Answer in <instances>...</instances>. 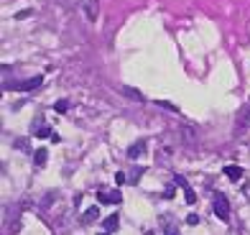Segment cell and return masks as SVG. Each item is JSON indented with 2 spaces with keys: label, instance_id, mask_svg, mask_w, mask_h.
Segmentation results:
<instances>
[{
  "label": "cell",
  "instance_id": "1",
  "mask_svg": "<svg viewBox=\"0 0 250 235\" xmlns=\"http://www.w3.org/2000/svg\"><path fill=\"white\" fill-rule=\"evenodd\" d=\"M212 210H214V215H217L222 222H230V202H227V197L225 194H214L212 199Z\"/></svg>",
  "mask_w": 250,
  "mask_h": 235
},
{
  "label": "cell",
  "instance_id": "2",
  "mask_svg": "<svg viewBox=\"0 0 250 235\" xmlns=\"http://www.w3.org/2000/svg\"><path fill=\"white\" fill-rule=\"evenodd\" d=\"M43 85V77L36 74V77H31V80L26 82H5V89H21V92H31V89H39Z\"/></svg>",
  "mask_w": 250,
  "mask_h": 235
},
{
  "label": "cell",
  "instance_id": "3",
  "mask_svg": "<svg viewBox=\"0 0 250 235\" xmlns=\"http://www.w3.org/2000/svg\"><path fill=\"white\" fill-rule=\"evenodd\" d=\"M31 136H33V138H49V136L54 138V130H51L49 123L43 120V115H39L36 120L31 123Z\"/></svg>",
  "mask_w": 250,
  "mask_h": 235
},
{
  "label": "cell",
  "instance_id": "4",
  "mask_svg": "<svg viewBox=\"0 0 250 235\" xmlns=\"http://www.w3.org/2000/svg\"><path fill=\"white\" fill-rule=\"evenodd\" d=\"M97 202L100 205H120L123 197H120L118 189H110V192H107V189H100V192H97Z\"/></svg>",
  "mask_w": 250,
  "mask_h": 235
},
{
  "label": "cell",
  "instance_id": "5",
  "mask_svg": "<svg viewBox=\"0 0 250 235\" xmlns=\"http://www.w3.org/2000/svg\"><path fill=\"white\" fill-rule=\"evenodd\" d=\"M158 222H161V230H164V235H181V230H179V222H176L171 215H161V217H158Z\"/></svg>",
  "mask_w": 250,
  "mask_h": 235
},
{
  "label": "cell",
  "instance_id": "6",
  "mask_svg": "<svg viewBox=\"0 0 250 235\" xmlns=\"http://www.w3.org/2000/svg\"><path fill=\"white\" fill-rule=\"evenodd\" d=\"M174 182H176V184H179L181 189H184V199H187V205H194L197 199H199L194 189H191V187L187 184V179H184V176H179V174H176V176H174Z\"/></svg>",
  "mask_w": 250,
  "mask_h": 235
},
{
  "label": "cell",
  "instance_id": "7",
  "mask_svg": "<svg viewBox=\"0 0 250 235\" xmlns=\"http://www.w3.org/2000/svg\"><path fill=\"white\" fill-rule=\"evenodd\" d=\"M148 151V141L146 138H141V141H135L133 146H128V159L130 161H135V159H141V156Z\"/></svg>",
  "mask_w": 250,
  "mask_h": 235
},
{
  "label": "cell",
  "instance_id": "8",
  "mask_svg": "<svg viewBox=\"0 0 250 235\" xmlns=\"http://www.w3.org/2000/svg\"><path fill=\"white\" fill-rule=\"evenodd\" d=\"M82 8H84V16H87L89 21H97V13H100L97 0H82Z\"/></svg>",
  "mask_w": 250,
  "mask_h": 235
},
{
  "label": "cell",
  "instance_id": "9",
  "mask_svg": "<svg viewBox=\"0 0 250 235\" xmlns=\"http://www.w3.org/2000/svg\"><path fill=\"white\" fill-rule=\"evenodd\" d=\"M222 174H225L227 179H230V182H240L245 171L240 169V166H235V164H232V166H225V169H222Z\"/></svg>",
  "mask_w": 250,
  "mask_h": 235
},
{
  "label": "cell",
  "instance_id": "10",
  "mask_svg": "<svg viewBox=\"0 0 250 235\" xmlns=\"http://www.w3.org/2000/svg\"><path fill=\"white\" fill-rule=\"evenodd\" d=\"M143 174H146V166H133V169L128 171V184L135 187V184L141 182V176H143Z\"/></svg>",
  "mask_w": 250,
  "mask_h": 235
},
{
  "label": "cell",
  "instance_id": "11",
  "mask_svg": "<svg viewBox=\"0 0 250 235\" xmlns=\"http://www.w3.org/2000/svg\"><path fill=\"white\" fill-rule=\"evenodd\" d=\"M100 217V210L97 207H89V210H84V215H82V225H92V222Z\"/></svg>",
  "mask_w": 250,
  "mask_h": 235
},
{
  "label": "cell",
  "instance_id": "12",
  "mask_svg": "<svg viewBox=\"0 0 250 235\" xmlns=\"http://www.w3.org/2000/svg\"><path fill=\"white\" fill-rule=\"evenodd\" d=\"M123 95L130 97V100H135V103H146V97H143L135 87H128V85H125V87H123Z\"/></svg>",
  "mask_w": 250,
  "mask_h": 235
},
{
  "label": "cell",
  "instance_id": "13",
  "mask_svg": "<svg viewBox=\"0 0 250 235\" xmlns=\"http://www.w3.org/2000/svg\"><path fill=\"white\" fill-rule=\"evenodd\" d=\"M46 161H49V151L46 149H39L36 153H33V164H36L39 169H41V166H46Z\"/></svg>",
  "mask_w": 250,
  "mask_h": 235
},
{
  "label": "cell",
  "instance_id": "14",
  "mask_svg": "<svg viewBox=\"0 0 250 235\" xmlns=\"http://www.w3.org/2000/svg\"><path fill=\"white\" fill-rule=\"evenodd\" d=\"M102 225H105V230L115 233V230H118V225H120V215H110L105 222H102Z\"/></svg>",
  "mask_w": 250,
  "mask_h": 235
},
{
  "label": "cell",
  "instance_id": "15",
  "mask_svg": "<svg viewBox=\"0 0 250 235\" xmlns=\"http://www.w3.org/2000/svg\"><path fill=\"white\" fill-rule=\"evenodd\" d=\"M156 105H158V107H164V110H171V113H179V107H176L174 103H168V100H158Z\"/></svg>",
  "mask_w": 250,
  "mask_h": 235
},
{
  "label": "cell",
  "instance_id": "16",
  "mask_svg": "<svg viewBox=\"0 0 250 235\" xmlns=\"http://www.w3.org/2000/svg\"><path fill=\"white\" fill-rule=\"evenodd\" d=\"M54 110H56V113H66V110H69V103H66V100H56Z\"/></svg>",
  "mask_w": 250,
  "mask_h": 235
},
{
  "label": "cell",
  "instance_id": "17",
  "mask_svg": "<svg viewBox=\"0 0 250 235\" xmlns=\"http://www.w3.org/2000/svg\"><path fill=\"white\" fill-rule=\"evenodd\" d=\"M115 184H118V187L128 184V174H125V171H118V174H115Z\"/></svg>",
  "mask_w": 250,
  "mask_h": 235
},
{
  "label": "cell",
  "instance_id": "18",
  "mask_svg": "<svg viewBox=\"0 0 250 235\" xmlns=\"http://www.w3.org/2000/svg\"><path fill=\"white\" fill-rule=\"evenodd\" d=\"M174 192H176V182H174V184H168V187L164 189V199H171Z\"/></svg>",
  "mask_w": 250,
  "mask_h": 235
},
{
  "label": "cell",
  "instance_id": "19",
  "mask_svg": "<svg viewBox=\"0 0 250 235\" xmlns=\"http://www.w3.org/2000/svg\"><path fill=\"white\" fill-rule=\"evenodd\" d=\"M31 13H33V10H31V8H26V10H21V13H16V18H18V21H21V18H28Z\"/></svg>",
  "mask_w": 250,
  "mask_h": 235
},
{
  "label": "cell",
  "instance_id": "20",
  "mask_svg": "<svg viewBox=\"0 0 250 235\" xmlns=\"http://www.w3.org/2000/svg\"><path fill=\"white\" fill-rule=\"evenodd\" d=\"M16 149H26V151H28V138H26V141H23V138L16 141Z\"/></svg>",
  "mask_w": 250,
  "mask_h": 235
},
{
  "label": "cell",
  "instance_id": "21",
  "mask_svg": "<svg viewBox=\"0 0 250 235\" xmlns=\"http://www.w3.org/2000/svg\"><path fill=\"white\" fill-rule=\"evenodd\" d=\"M187 222H189V225H199V215H189Z\"/></svg>",
  "mask_w": 250,
  "mask_h": 235
},
{
  "label": "cell",
  "instance_id": "22",
  "mask_svg": "<svg viewBox=\"0 0 250 235\" xmlns=\"http://www.w3.org/2000/svg\"><path fill=\"white\" fill-rule=\"evenodd\" d=\"M100 235H110V230H105V233H100Z\"/></svg>",
  "mask_w": 250,
  "mask_h": 235
}]
</instances>
